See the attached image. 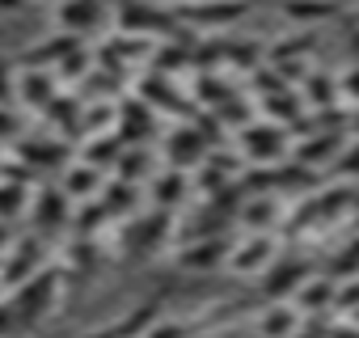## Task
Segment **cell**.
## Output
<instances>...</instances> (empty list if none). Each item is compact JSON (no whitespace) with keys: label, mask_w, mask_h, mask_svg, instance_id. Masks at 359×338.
<instances>
[{"label":"cell","mask_w":359,"mask_h":338,"mask_svg":"<svg viewBox=\"0 0 359 338\" xmlns=\"http://www.w3.org/2000/svg\"><path fill=\"white\" fill-rule=\"evenodd\" d=\"M64 292H68V279H64V266H60V262H47V266H43L39 275H30L18 292H9L22 330H34L39 321H47V317L55 313V304L64 300Z\"/></svg>","instance_id":"cell-1"},{"label":"cell","mask_w":359,"mask_h":338,"mask_svg":"<svg viewBox=\"0 0 359 338\" xmlns=\"http://www.w3.org/2000/svg\"><path fill=\"white\" fill-rule=\"evenodd\" d=\"M169 233H177V220L165 208H152L144 216H131L118 229V254L123 258H152L169 241Z\"/></svg>","instance_id":"cell-2"},{"label":"cell","mask_w":359,"mask_h":338,"mask_svg":"<svg viewBox=\"0 0 359 338\" xmlns=\"http://www.w3.org/2000/svg\"><path fill=\"white\" fill-rule=\"evenodd\" d=\"M114 30H127V34H148V39H169L182 30V18L177 9L165 0H123L114 9Z\"/></svg>","instance_id":"cell-3"},{"label":"cell","mask_w":359,"mask_h":338,"mask_svg":"<svg viewBox=\"0 0 359 338\" xmlns=\"http://www.w3.org/2000/svg\"><path fill=\"white\" fill-rule=\"evenodd\" d=\"M237 152L245 156V165H279L292 156V131L271 119L245 123L237 131Z\"/></svg>","instance_id":"cell-4"},{"label":"cell","mask_w":359,"mask_h":338,"mask_svg":"<svg viewBox=\"0 0 359 338\" xmlns=\"http://www.w3.org/2000/svg\"><path fill=\"white\" fill-rule=\"evenodd\" d=\"M72 212H76V203L68 199V191H64L60 182H39L26 220H30V229H34L39 237L51 241V237H60V233H72Z\"/></svg>","instance_id":"cell-5"},{"label":"cell","mask_w":359,"mask_h":338,"mask_svg":"<svg viewBox=\"0 0 359 338\" xmlns=\"http://www.w3.org/2000/svg\"><path fill=\"white\" fill-rule=\"evenodd\" d=\"M173 9L191 30H220V34L237 30L254 13L250 0H177Z\"/></svg>","instance_id":"cell-6"},{"label":"cell","mask_w":359,"mask_h":338,"mask_svg":"<svg viewBox=\"0 0 359 338\" xmlns=\"http://www.w3.org/2000/svg\"><path fill=\"white\" fill-rule=\"evenodd\" d=\"M51 262V254H47V237H39V233H26V237H18L13 245H9V254L0 258V292H18L30 275H39L43 266Z\"/></svg>","instance_id":"cell-7"},{"label":"cell","mask_w":359,"mask_h":338,"mask_svg":"<svg viewBox=\"0 0 359 338\" xmlns=\"http://www.w3.org/2000/svg\"><path fill=\"white\" fill-rule=\"evenodd\" d=\"M275 258H279V241L271 233H245V237H233V250H229L224 271H233L241 279H258Z\"/></svg>","instance_id":"cell-8"},{"label":"cell","mask_w":359,"mask_h":338,"mask_svg":"<svg viewBox=\"0 0 359 338\" xmlns=\"http://www.w3.org/2000/svg\"><path fill=\"white\" fill-rule=\"evenodd\" d=\"M313 275V266H309V258H287V254H279L262 275H258V296L271 304V300H292L296 292H300V283Z\"/></svg>","instance_id":"cell-9"},{"label":"cell","mask_w":359,"mask_h":338,"mask_svg":"<svg viewBox=\"0 0 359 338\" xmlns=\"http://www.w3.org/2000/svg\"><path fill=\"white\" fill-rule=\"evenodd\" d=\"M346 144H351V131H325V127H313L309 135L292 140V156L304 161L309 169H334V161L342 156Z\"/></svg>","instance_id":"cell-10"},{"label":"cell","mask_w":359,"mask_h":338,"mask_svg":"<svg viewBox=\"0 0 359 338\" xmlns=\"http://www.w3.org/2000/svg\"><path fill=\"white\" fill-rule=\"evenodd\" d=\"M161 152H165V165H169V169H195V165H203V156L212 152V144L199 135V127H195L191 119H182V123L165 135Z\"/></svg>","instance_id":"cell-11"},{"label":"cell","mask_w":359,"mask_h":338,"mask_svg":"<svg viewBox=\"0 0 359 338\" xmlns=\"http://www.w3.org/2000/svg\"><path fill=\"white\" fill-rule=\"evenodd\" d=\"M135 93L152 106V110H165V114H173L177 123H182V119H191L199 106H191V97L182 93V89H177L169 76H161V72H144L140 81H135Z\"/></svg>","instance_id":"cell-12"},{"label":"cell","mask_w":359,"mask_h":338,"mask_svg":"<svg viewBox=\"0 0 359 338\" xmlns=\"http://www.w3.org/2000/svg\"><path fill=\"white\" fill-rule=\"evenodd\" d=\"M60 266H64L68 288H72V283H81V279H93V275H97V266H102V237H76V233H68Z\"/></svg>","instance_id":"cell-13"},{"label":"cell","mask_w":359,"mask_h":338,"mask_svg":"<svg viewBox=\"0 0 359 338\" xmlns=\"http://www.w3.org/2000/svg\"><path fill=\"white\" fill-rule=\"evenodd\" d=\"M55 22H60V30H68L76 39L102 34V26H106V0H60V5H55Z\"/></svg>","instance_id":"cell-14"},{"label":"cell","mask_w":359,"mask_h":338,"mask_svg":"<svg viewBox=\"0 0 359 338\" xmlns=\"http://www.w3.org/2000/svg\"><path fill=\"white\" fill-rule=\"evenodd\" d=\"M76 47H85V39H76V34H68V30H55V34H43L34 47H26L22 55H18V68H60Z\"/></svg>","instance_id":"cell-15"},{"label":"cell","mask_w":359,"mask_h":338,"mask_svg":"<svg viewBox=\"0 0 359 338\" xmlns=\"http://www.w3.org/2000/svg\"><path fill=\"white\" fill-rule=\"evenodd\" d=\"M60 81L51 68H18V106H26L30 114H47V106L55 102Z\"/></svg>","instance_id":"cell-16"},{"label":"cell","mask_w":359,"mask_h":338,"mask_svg":"<svg viewBox=\"0 0 359 338\" xmlns=\"http://www.w3.org/2000/svg\"><path fill=\"white\" fill-rule=\"evenodd\" d=\"M229 250H233V237H195L177 250V266L182 271H220L229 262Z\"/></svg>","instance_id":"cell-17"},{"label":"cell","mask_w":359,"mask_h":338,"mask_svg":"<svg viewBox=\"0 0 359 338\" xmlns=\"http://www.w3.org/2000/svg\"><path fill=\"white\" fill-rule=\"evenodd\" d=\"M106 182H110V174H106V169H97V165H89V161H81V156H76L68 169H60V187L68 191V199H72V203L97 199Z\"/></svg>","instance_id":"cell-18"},{"label":"cell","mask_w":359,"mask_h":338,"mask_svg":"<svg viewBox=\"0 0 359 338\" xmlns=\"http://www.w3.org/2000/svg\"><path fill=\"white\" fill-rule=\"evenodd\" d=\"M254 102H258L262 119H271V123H279L287 131H296L309 119V106H304L300 89H279V93H266V97H254Z\"/></svg>","instance_id":"cell-19"},{"label":"cell","mask_w":359,"mask_h":338,"mask_svg":"<svg viewBox=\"0 0 359 338\" xmlns=\"http://www.w3.org/2000/svg\"><path fill=\"white\" fill-rule=\"evenodd\" d=\"M148 195H152V208H165V212H177L187 203L191 195V178H187V169H156L152 182H148Z\"/></svg>","instance_id":"cell-20"},{"label":"cell","mask_w":359,"mask_h":338,"mask_svg":"<svg viewBox=\"0 0 359 338\" xmlns=\"http://www.w3.org/2000/svg\"><path fill=\"white\" fill-rule=\"evenodd\" d=\"M300 321H304V313H300L292 300H271V304H262L258 317H254V325H258L262 338H292V334L300 330Z\"/></svg>","instance_id":"cell-21"},{"label":"cell","mask_w":359,"mask_h":338,"mask_svg":"<svg viewBox=\"0 0 359 338\" xmlns=\"http://www.w3.org/2000/svg\"><path fill=\"white\" fill-rule=\"evenodd\" d=\"M81 114H85L81 93H55V102L47 106L43 123H47V131H55L64 140H81Z\"/></svg>","instance_id":"cell-22"},{"label":"cell","mask_w":359,"mask_h":338,"mask_svg":"<svg viewBox=\"0 0 359 338\" xmlns=\"http://www.w3.org/2000/svg\"><path fill=\"white\" fill-rule=\"evenodd\" d=\"M152 106L140 97V93H131V97H118V135L127 140V144H144L148 135H152Z\"/></svg>","instance_id":"cell-23"},{"label":"cell","mask_w":359,"mask_h":338,"mask_svg":"<svg viewBox=\"0 0 359 338\" xmlns=\"http://www.w3.org/2000/svg\"><path fill=\"white\" fill-rule=\"evenodd\" d=\"M334 296H338V279L325 271V275H309L300 283V292L292 296V304L304 317H313V313H334Z\"/></svg>","instance_id":"cell-24"},{"label":"cell","mask_w":359,"mask_h":338,"mask_svg":"<svg viewBox=\"0 0 359 338\" xmlns=\"http://www.w3.org/2000/svg\"><path fill=\"white\" fill-rule=\"evenodd\" d=\"M123 152H127V140L118 135V127H114V131H102V135H85V140L76 144V156L89 161V165H97V169H106V174L118 165Z\"/></svg>","instance_id":"cell-25"},{"label":"cell","mask_w":359,"mask_h":338,"mask_svg":"<svg viewBox=\"0 0 359 338\" xmlns=\"http://www.w3.org/2000/svg\"><path fill=\"white\" fill-rule=\"evenodd\" d=\"M300 97L309 110H330V106H346L342 102V85H338V72H321L313 68L304 81H300Z\"/></svg>","instance_id":"cell-26"},{"label":"cell","mask_w":359,"mask_h":338,"mask_svg":"<svg viewBox=\"0 0 359 338\" xmlns=\"http://www.w3.org/2000/svg\"><path fill=\"white\" fill-rule=\"evenodd\" d=\"M287 212H283V203H279V195H250L245 199V208H241V224L250 229V233H271L279 220H283Z\"/></svg>","instance_id":"cell-27"},{"label":"cell","mask_w":359,"mask_h":338,"mask_svg":"<svg viewBox=\"0 0 359 338\" xmlns=\"http://www.w3.org/2000/svg\"><path fill=\"white\" fill-rule=\"evenodd\" d=\"M346 5L342 0H283V18L296 26H321L330 18H338Z\"/></svg>","instance_id":"cell-28"},{"label":"cell","mask_w":359,"mask_h":338,"mask_svg":"<svg viewBox=\"0 0 359 338\" xmlns=\"http://www.w3.org/2000/svg\"><path fill=\"white\" fill-rule=\"evenodd\" d=\"M152 152L144 148V144H127V152L118 156V165L110 169V178H123V182H131V187H140V182H152Z\"/></svg>","instance_id":"cell-29"},{"label":"cell","mask_w":359,"mask_h":338,"mask_svg":"<svg viewBox=\"0 0 359 338\" xmlns=\"http://www.w3.org/2000/svg\"><path fill=\"white\" fill-rule=\"evenodd\" d=\"M229 47H233V39L203 34L195 43V51H191V68L195 72H220V68H229Z\"/></svg>","instance_id":"cell-30"},{"label":"cell","mask_w":359,"mask_h":338,"mask_svg":"<svg viewBox=\"0 0 359 338\" xmlns=\"http://www.w3.org/2000/svg\"><path fill=\"white\" fill-rule=\"evenodd\" d=\"M30 199H34V187H22V182H5V178H0V220H9V224L26 220Z\"/></svg>","instance_id":"cell-31"},{"label":"cell","mask_w":359,"mask_h":338,"mask_svg":"<svg viewBox=\"0 0 359 338\" xmlns=\"http://www.w3.org/2000/svg\"><path fill=\"white\" fill-rule=\"evenodd\" d=\"M135 199H140V187H131V182H123V178H110V182L102 187V203H106V208L114 212V220L131 216Z\"/></svg>","instance_id":"cell-32"},{"label":"cell","mask_w":359,"mask_h":338,"mask_svg":"<svg viewBox=\"0 0 359 338\" xmlns=\"http://www.w3.org/2000/svg\"><path fill=\"white\" fill-rule=\"evenodd\" d=\"M93 68H97V60H93V47H76V51H72V55H68V60L55 68V81H60V85H81V81H85Z\"/></svg>","instance_id":"cell-33"},{"label":"cell","mask_w":359,"mask_h":338,"mask_svg":"<svg viewBox=\"0 0 359 338\" xmlns=\"http://www.w3.org/2000/svg\"><path fill=\"white\" fill-rule=\"evenodd\" d=\"M317 47L313 34H296V39H279V43H266V64H283V60H304L309 51Z\"/></svg>","instance_id":"cell-34"},{"label":"cell","mask_w":359,"mask_h":338,"mask_svg":"<svg viewBox=\"0 0 359 338\" xmlns=\"http://www.w3.org/2000/svg\"><path fill=\"white\" fill-rule=\"evenodd\" d=\"M191 334H199V325L195 321H182V317H156L144 330V338H191Z\"/></svg>","instance_id":"cell-35"},{"label":"cell","mask_w":359,"mask_h":338,"mask_svg":"<svg viewBox=\"0 0 359 338\" xmlns=\"http://www.w3.org/2000/svg\"><path fill=\"white\" fill-rule=\"evenodd\" d=\"M359 309V275L338 279V296H334V317H351Z\"/></svg>","instance_id":"cell-36"},{"label":"cell","mask_w":359,"mask_h":338,"mask_svg":"<svg viewBox=\"0 0 359 338\" xmlns=\"http://www.w3.org/2000/svg\"><path fill=\"white\" fill-rule=\"evenodd\" d=\"M0 106H18V60L0 55Z\"/></svg>","instance_id":"cell-37"},{"label":"cell","mask_w":359,"mask_h":338,"mask_svg":"<svg viewBox=\"0 0 359 338\" xmlns=\"http://www.w3.org/2000/svg\"><path fill=\"white\" fill-rule=\"evenodd\" d=\"M334 178L359 182V135H351V144H346V148H342V156L334 161Z\"/></svg>","instance_id":"cell-38"},{"label":"cell","mask_w":359,"mask_h":338,"mask_svg":"<svg viewBox=\"0 0 359 338\" xmlns=\"http://www.w3.org/2000/svg\"><path fill=\"white\" fill-rule=\"evenodd\" d=\"M330 321H334V313H313V317L300 321V330L292 338H325L330 334Z\"/></svg>","instance_id":"cell-39"},{"label":"cell","mask_w":359,"mask_h":338,"mask_svg":"<svg viewBox=\"0 0 359 338\" xmlns=\"http://www.w3.org/2000/svg\"><path fill=\"white\" fill-rule=\"evenodd\" d=\"M22 135V119H18V106H0V144H13Z\"/></svg>","instance_id":"cell-40"},{"label":"cell","mask_w":359,"mask_h":338,"mask_svg":"<svg viewBox=\"0 0 359 338\" xmlns=\"http://www.w3.org/2000/svg\"><path fill=\"white\" fill-rule=\"evenodd\" d=\"M338 85H342V102L359 106V64H346V72H338Z\"/></svg>","instance_id":"cell-41"},{"label":"cell","mask_w":359,"mask_h":338,"mask_svg":"<svg viewBox=\"0 0 359 338\" xmlns=\"http://www.w3.org/2000/svg\"><path fill=\"white\" fill-rule=\"evenodd\" d=\"M325 338H359V325L351 321V317H334L330 321V334Z\"/></svg>","instance_id":"cell-42"},{"label":"cell","mask_w":359,"mask_h":338,"mask_svg":"<svg viewBox=\"0 0 359 338\" xmlns=\"http://www.w3.org/2000/svg\"><path fill=\"white\" fill-rule=\"evenodd\" d=\"M13 241H18V229H13L9 220H0V258L9 254V245H13Z\"/></svg>","instance_id":"cell-43"},{"label":"cell","mask_w":359,"mask_h":338,"mask_svg":"<svg viewBox=\"0 0 359 338\" xmlns=\"http://www.w3.org/2000/svg\"><path fill=\"white\" fill-rule=\"evenodd\" d=\"M22 9H30V0H0V18H13Z\"/></svg>","instance_id":"cell-44"},{"label":"cell","mask_w":359,"mask_h":338,"mask_svg":"<svg viewBox=\"0 0 359 338\" xmlns=\"http://www.w3.org/2000/svg\"><path fill=\"white\" fill-rule=\"evenodd\" d=\"M191 338H216V334H191Z\"/></svg>","instance_id":"cell-45"},{"label":"cell","mask_w":359,"mask_h":338,"mask_svg":"<svg viewBox=\"0 0 359 338\" xmlns=\"http://www.w3.org/2000/svg\"><path fill=\"white\" fill-rule=\"evenodd\" d=\"M351 321H355V325H359V309H355V313H351Z\"/></svg>","instance_id":"cell-46"},{"label":"cell","mask_w":359,"mask_h":338,"mask_svg":"<svg viewBox=\"0 0 359 338\" xmlns=\"http://www.w3.org/2000/svg\"><path fill=\"white\" fill-rule=\"evenodd\" d=\"M0 161H5V144H0Z\"/></svg>","instance_id":"cell-47"},{"label":"cell","mask_w":359,"mask_h":338,"mask_svg":"<svg viewBox=\"0 0 359 338\" xmlns=\"http://www.w3.org/2000/svg\"><path fill=\"white\" fill-rule=\"evenodd\" d=\"M0 296H5V292H0Z\"/></svg>","instance_id":"cell-48"},{"label":"cell","mask_w":359,"mask_h":338,"mask_svg":"<svg viewBox=\"0 0 359 338\" xmlns=\"http://www.w3.org/2000/svg\"><path fill=\"white\" fill-rule=\"evenodd\" d=\"M173 5H177V0H173Z\"/></svg>","instance_id":"cell-49"}]
</instances>
